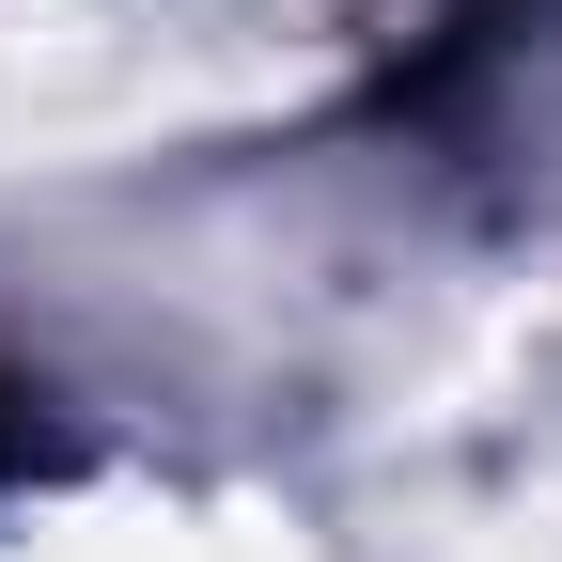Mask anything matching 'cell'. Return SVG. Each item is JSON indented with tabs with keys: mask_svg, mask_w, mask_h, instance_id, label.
<instances>
[{
	"mask_svg": "<svg viewBox=\"0 0 562 562\" xmlns=\"http://www.w3.org/2000/svg\"><path fill=\"white\" fill-rule=\"evenodd\" d=\"M16 469H32V391L0 375V484H16Z\"/></svg>",
	"mask_w": 562,
	"mask_h": 562,
	"instance_id": "1",
	"label": "cell"
}]
</instances>
